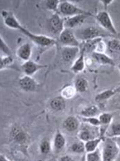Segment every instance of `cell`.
I'll use <instances>...</instances> for the list:
<instances>
[{"label": "cell", "mask_w": 120, "mask_h": 161, "mask_svg": "<svg viewBox=\"0 0 120 161\" xmlns=\"http://www.w3.org/2000/svg\"><path fill=\"white\" fill-rule=\"evenodd\" d=\"M60 3L61 1L59 0H48L45 2V6L49 10L56 13H58Z\"/></svg>", "instance_id": "836d02e7"}, {"label": "cell", "mask_w": 120, "mask_h": 161, "mask_svg": "<svg viewBox=\"0 0 120 161\" xmlns=\"http://www.w3.org/2000/svg\"><path fill=\"white\" fill-rule=\"evenodd\" d=\"M77 91L74 85L67 84L61 89L60 96L64 100H70L75 96Z\"/></svg>", "instance_id": "d4e9b609"}, {"label": "cell", "mask_w": 120, "mask_h": 161, "mask_svg": "<svg viewBox=\"0 0 120 161\" xmlns=\"http://www.w3.org/2000/svg\"><path fill=\"white\" fill-rule=\"evenodd\" d=\"M0 161H10L8 160V159L6 158V156L4 155L1 154V157H0Z\"/></svg>", "instance_id": "ab89813d"}, {"label": "cell", "mask_w": 120, "mask_h": 161, "mask_svg": "<svg viewBox=\"0 0 120 161\" xmlns=\"http://www.w3.org/2000/svg\"><path fill=\"white\" fill-rule=\"evenodd\" d=\"M18 83L20 88L25 92H34L39 86V83L32 76L24 75L20 78Z\"/></svg>", "instance_id": "4fadbf2b"}, {"label": "cell", "mask_w": 120, "mask_h": 161, "mask_svg": "<svg viewBox=\"0 0 120 161\" xmlns=\"http://www.w3.org/2000/svg\"><path fill=\"white\" fill-rule=\"evenodd\" d=\"M61 61L67 66H72L76 60L78 58L80 53V47H61L59 50Z\"/></svg>", "instance_id": "8992f818"}, {"label": "cell", "mask_w": 120, "mask_h": 161, "mask_svg": "<svg viewBox=\"0 0 120 161\" xmlns=\"http://www.w3.org/2000/svg\"><path fill=\"white\" fill-rule=\"evenodd\" d=\"M67 140L63 133L59 129L56 130L52 142L53 150L56 153H59L66 147Z\"/></svg>", "instance_id": "2e32d148"}, {"label": "cell", "mask_w": 120, "mask_h": 161, "mask_svg": "<svg viewBox=\"0 0 120 161\" xmlns=\"http://www.w3.org/2000/svg\"><path fill=\"white\" fill-rule=\"evenodd\" d=\"M47 67V65L39 64L34 61L29 60L28 61L23 62L20 67L24 75L32 76L40 69H45Z\"/></svg>", "instance_id": "7c38bea8"}, {"label": "cell", "mask_w": 120, "mask_h": 161, "mask_svg": "<svg viewBox=\"0 0 120 161\" xmlns=\"http://www.w3.org/2000/svg\"><path fill=\"white\" fill-rule=\"evenodd\" d=\"M14 58L12 56H1L0 58V69L2 71L3 69H6L9 67L11 66L14 64Z\"/></svg>", "instance_id": "4dcf8cb0"}, {"label": "cell", "mask_w": 120, "mask_h": 161, "mask_svg": "<svg viewBox=\"0 0 120 161\" xmlns=\"http://www.w3.org/2000/svg\"><path fill=\"white\" fill-rule=\"evenodd\" d=\"M98 118L101 123L99 129V137L105 139L107 131L109 128V125L112 123L114 118L113 115L111 113L104 112L99 115Z\"/></svg>", "instance_id": "8fae6325"}, {"label": "cell", "mask_w": 120, "mask_h": 161, "mask_svg": "<svg viewBox=\"0 0 120 161\" xmlns=\"http://www.w3.org/2000/svg\"><path fill=\"white\" fill-rule=\"evenodd\" d=\"M16 54L17 57L24 62L31 60L30 59L32 54V47L31 45L28 42L21 45L17 49Z\"/></svg>", "instance_id": "ac0fdd59"}, {"label": "cell", "mask_w": 120, "mask_h": 161, "mask_svg": "<svg viewBox=\"0 0 120 161\" xmlns=\"http://www.w3.org/2000/svg\"><path fill=\"white\" fill-rule=\"evenodd\" d=\"M117 67L118 69V70H119V72H120V64H118Z\"/></svg>", "instance_id": "ee69618b"}, {"label": "cell", "mask_w": 120, "mask_h": 161, "mask_svg": "<svg viewBox=\"0 0 120 161\" xmlns=\"http://www.w3.org/2000/svg\"><path fill=\"white\" fill-rule=\"evenodd\" d=\"M58 161H75V160L70 155L65 154L61 156Z\"/></svg>", "instance_id": "8d00e7d4"}, {"label": "cell", "mask_w": 120, "mask_h": 161, "mask_svg": "<svg viewBox=\"0 0 120 161\" xmlns=\"http://www.w3.org/2000/svg\"><path fill=\"white\" fill-rule=\"evenodd\" d=\"M10 137L15 144L22 146L27 145L29 139L27 132L19 125H14L12 127Z\"/></svg>", "instance_id": "52a82bcc"}, {"label": "cell", "mask_w": 120, "mask_h": 161, "mask_svg": "<svg viewBox=\"0 0 120 161\" xmlns=\"http://www.w3.org/2000/svg\"><path fill=\"white\" fill-rule=\"evenodd\" d=\"M80 119L84 123V124H86L88 125H91L95 127H99L101 125V123L99 120L98 117H80Z\"/></svg>", "instance_id": "1f68e13d"}, {"label": "cell", "mask_w": 120, "mask_h": 161, "mask_svg": "<svg viewBox=\"0 0 120 161\" xmlns=\"http://www.w3.org/2000/svg\"><path fill=\"white\" fill-rule=\"evenodd\" d=\"M50 106L54 111H63L66 107L65 100H64L61 96L54 97L51 101Z\"/></svg>", "instance_id": "484cf974"}, {"label": "cell", "mask_w": 120, "mask_h": 161, "mask_svg": "<svg viewBox=\"0 0 120 161\" xmlns=\"http://www.w3.org/2000/svg\"><path fill=\"white\" fill-rule=\"evenodd\" d=\"M59 40L62 47H80V42L75 33L69 28H64L59 36Z\"/></svg>", "instance_id": "ba28073f"}, {"label": "cell", "mask_w": 120, "mask_h": 161, "mask_svg": "<svg viewBox=\"0 0 120 161\" xmlns=\"http://www.w3.org/2000/svg\"><path fill=\"white\" fill-rule=\"evenodd\" d=\"M68 151L70 153L78 154V155H84L86 154L85 145V142L78 139L77 141H76L70 145L68 148Z\"/></svg>", "instance_id": "603a6c76"}, {"label": "cell", "mask_w": 120, "mask_h": 161, "mask_svg": "<svg viewBox=\"0 0 120 161\" xmlns=\"http://www.w3.org/2000/svg\"><path fill=\"white\" fill-rule=\"evenodd\" d=\"M65 19L58 13L54 14L49 20V30L54 35L59 36L65 28Z\"/></svg>", "instance_id": "30bf717a"}, {"label": "cell", "mask_w": 120, "mask_h": 161, "mask_svg": "<svg viewBox=\"0 0 120 161\" xmlns=\"http://www.w3.org/2000/svg\"><path fill=\"white\" fill-rule=\"evenodd\" d=\"M20 31L24 35L27 36L34 44L36 45L37 47L41 48V49H49L57 45L56 40L54 38L42 35L34 34L23 27Z\"/></svg>", "instance_id": "3957f363"}, {"label": "cell", "mask_w": 120, "mask_h": 161, "mask_svg": "<svg viewBox=\"0 0 120 161\" xmlns=\"http://www.w3.org/2000/svg\"><path fill=\"white\" fill-rule=\"evenodd\" d=\"M103 140L104 139L103 138L101 137H98L95 139L90 140L89 141L85 142L86 153H91L97 150L98 148H99V145L102 143Z\"/></svg>", "instance_id": "4316f807"}, {"label": "cell", "mask_w": 120, "mask_h": 161, "mask_svg": "<svg viewBox=\"0 0 120 161\" xmlns=\"http://www.w3.org/2000/svg\"><path fill=\"white\" fill-rule=\"evenodd\" d=\"M94 18L102 28L112 35L118 36L117 31L109 13L106 11H99Z\"/></svg>", "instance_id": "5b68a950"}, {"label": "cell", "mask_w": 120, "mask_h": 161, "mask_svg": "<svg viewBox=\"0 0 120 161\" xmlns=\"http://www.w3.org/2000/svg\"><path fill=\"white\" fill-rule=\"evenodd\" d=\"M78 40H81L82 42H87L97 38H103L106 37L112 36L108 32H106L95 26H88L85 28L78 30L75 34Z\"/></svg>", "instance_id": "7a4b0ae2"}, {"label": "cell", "mask_w": 120, "mask_h": 161, "mask_svg": "<svg viewBox=\"0 0 120 161\" xmlns=\"http://www.w3.org/2000/svg\"><path fill=\"white\" fill-rule=\"evenodd\" d=\"M118 39H120V35H118Z\"/></svg>", "instance_id": "f6af8a7d"}, {"label": "cell", "mask_w": 120, "mask_h": 161, "mask_svg": "<svg viewBox=\"0 0 120 161\" xmlns=\"http://www.w3.org/2000/svg\"><path fill=\"white\" fill-rule=\"evenodd\" d=\"M86 161H102V157L100 148L93 152L87 153L85 154Z\"/></svg>", "instance_id": "d6a6232c"}, {"label": "cell", "mask_w": 120, "mask_h": 161, "mask_svg": "<svg viewBox=\"0 0 120 161\" xmlns=\"http://www.w3.org/2000/svg\"><path fill=\"white\" fill-rule=\"evenodd\" d=\"M40 153L44 155H47L53 150L52 142L48 139H44L40 142L39 145Z\"/></svg>", "instance_id": "f546056e"}, {"label": "cell", "mask_w": 120, "mask_h": 161, "mask_svg": "<svg viewBox=\"0 0 120 161\" xmlns=\"http://www.w3.org/2000/svg\"><path fill=\"white\" fill-rule=\"evenodd\" d=\"M58 161L55 160V159H49L48 161Z\"/></svg>", "instance_id": "7bdbcfd3"}, {"label": "cell", "mask_w": 120, "mask_h": 161, "mask_svg": "<svg viewBox=\"0 0 120 161\" xmlns=\"http://www.w3.org/2000/svg\"><path fill=\"white\" fill-rule=\"evenodd\" d=\"M106 137L115 138L120 137V120H113L107 131Z\"/></svg>", "instance_id": "7402d4cb"}, {"label": "cell", "mask_w": 120, "mask_h": 161, "mask_svg": "<svg viewBox=\"0 0 120 161\" xmlns=\"http://www.w3.org/2000/svg\"><path fill=\"white\" fill-rule=\"evenodd\" d=\"M116 93H117L115 88L104 90L95 95V101L97 103H105L107 101L113 97Z\"/></svg>", "instance_id": "44dd1931"}, {"label": "cell", "mask_w": 120, "mask_h": 161, "mask_svg": "<svg viewBox=\"0 0 120 161\" xmlns=\"http://www.w3.org/2000/svg\"><path fill=\"white\" fill-rule=\"evenodd\" d=\"M1 15L3 18V23L6 27L19 31H20L22 28V25L10 11L3 10L1 12Z\"/></svg>", "instance_id": "5bb4252c"}, {"label": "cell", "mask_w": 120, "mask_h": 161, "mask_svg": "<svg viewBox=\"0 0 120 161\" xmlns=\"http://www.w3.org/2000/svg\"><path fill=\"white\" fill-rule=\"evenodd\" d=\"M74 86L77 92L79 93L86 92L89 88L88 81L84 78H77L76 80Z\"/></svg>", "instance_id": "f1b7e54d"}, {"label": "cell", "mask_w": 120, "mask_h": 161, "mask_svg": "<svg viewBox=\"0 0 120 161\" xmlns=\"http://www.w3.org/2000/svg\"><path fill=\"white\" fill-rule=\"evenodd\" d=\"M94 62L102 66H115L113 59L106 53H92L91 55Z\"/></svg>", "instance_id": "ffe728a7"}, {"label": "cell", "mask_w": 120, "mask_h": 161, "mask_svg": "<svg viewBox=\"0 0 120 161\" xmlns=\"http://www.w3.org/2000/svg\"><path fill=\"white\" fill-rule=\"evenodd\" d=\"M85 60V52L83 49H81L80 56L73 63L72 66L70 67V69L75 74L81 73L84 71L86 66Z\"/></svg>", "instance_id": "d6986e66"}, {"label": "cell", "mask_w": 120, "mask_h": 161, "mask_svg": "<svg viewBox=\"0 0 120 161\" xmlns=\"http://www.w3.org/2000/svg\"><path fill=\"white\" fill-rule=\"evenodd\" d=\"M81 120L75 116L67 117L63 122V127L69 133L78 132L81 126Z\"/></svg>", "instance_id": "9a60e30c"}, {"label": "cell", "mask_w": 120, "mask_h": 161, "mask_svg": "<svg viewBox=\"0 0 120 161\" xmlns=\"http://www.w3.org/2000/svg\"><path fill=\"white\" fill-rule=\"evenodd\" d=\"M58 13L65 18H69L77 15H86L88 17H94V15H93L91 12L80 8L74 3L68 1H61L59 6Z\"/></svg>", "instance_id": "277c9868"}, {"label": "cell", "mask_w": 120, "mask_h": 161, "mask_svg": "<svg viewBox=\"0 0 120 161\" xmlns=\"http://www.w3.org/2000/svg\"><path fill=\"white\" fill-rule=\"evenodd\" d=\"M107 50L113 54H120V39H112L107 42Z\"/></svg>", "instance_id": "83f0119b"}, {"label": "cell", "mask_w": 120, "mask_h": 161, "mask_svg": "<svg viewBox=\"0 0 120 161\" xmlns=\"http://www.w3.org/2000/svg\"><path fill=\"white\" fill-rule=\"evenodd\" d=\"M100 113V110L98 106L91 105L85 107L81 110L80 115L81 117H97Z\"/></svg>", "instance_id": "cb8c5ba5"}, {"label": "cell", "mask_w": 120, "mask_h": 161, "mask_svg": "<svg viewBox=\"0 0 120 161\" xmlns=\"http://www.w3.org/2000/svg\"><path fill=\"white\" fill-rule=\"evenodd\" d=\"M113 1H113V0H109V1H108V0H102V1H100L101 3L103 5L104 8H105V10H107L108 7L110 5H111L112 3H113Z\"/></svg>", "instance_id": "74e56055"}, {"label": "cell", "mask_w": 120, "mask_h": 161, "mask_svg": "<svg viewBox=\"0 0 120 161\" xmlns=\"http://www.w3.org/2000/svg\"><path fill=\"white\" fill-rule=\"evenodd\" d=\"M113 139L115 140V142H116V144H117L118 147L120 148V137H115V138H113Z\"/></svg>", "instance_id": "f35d334b"}, {"label": "cell", "mask_w": 120, "mask_h": 161, "mask_svg": "<svg viewBox=\"0 0 120 161\" xmlns=\"http://www.w3.org/2000/svg\"><path fill=\"white\" fill-rule=\"evenodd\" d=\"M0 48L2 53H3L5 56H12L11 50L10 48L8 47V45L6 44L5 41L3 40L2 36H1V40H0Z\"/></svg>", "instance_id": "d590c367"}, {"label": "cell", "mask_w": 120, "mask_h": 161, "mask_svg": "<svg viewBox=\"0 0 120 161\" xmlns=\"http://www.w3.org/2000/svg\"><path fill=\"white\" fill-rule=\"evenodd\" d=\"M107 50V45L104 42L103 38H99L94 47L93 53H106Z\"/></svg>", "instance_id": "e575fe53"}, {"label": "cell", "mask_w": 120, "mask_h": 161, "mask_svg": "<svg viewBox=\"0 0 120 161\" xmlns=\"http://www.w3.org/2000/svg\"><path fill=\"white\" fill-rule=\"evenodd\" d=\"M78 139L82 142H86L90 140L99 137V127H92L85 124V125L81 127L77 133Z\"/></svg>", "instance_id": "9c48e42d"}, {"label": "cell", "mask_w": 120, "mask_h": 161, "mask_svg": "<svg viewBox=\"0 0 120 161\" xmlns=\"http://www.w3.org/2000/svg\"><path fill=\"white\" fill-rule=\"evenodd\" d=\"M115 89L116 91V93H120V84L119 86H118L116 88H115Z\"/></svg>", "instance_id": "60d3db41"}, {"label": "cell", "mask_w": 120, "mask_h": 161, "mask_svg": "<svg viewBox=\"0 0 120 161\" xmlns=\"http://www.w3.org/2000/svg\"><path fill=\"white\" fill-rule=\"evenodd\" d=\"M88 17L86 15H77L75 16L69 17L65 19L64 26L65 28L73 29L81 26L84 24V22Z\"/></svg>", "instance_id": "e0dca14e"}, {"label": "cell", "mask_w": 120, "mask_h": 161, "mask_svg": "<svg viewBox=\"0 0 120 161\" xmlns=\"http://www.w3.org/2000/svg\"><path fill=\"white\" fill-rule=\"evenodd\" d=\"M85 154H86L82 155V156L81 157L80 160L79 161H86V156H85Z\"/></svg>", "instance_id": "b9f144b4"}, {"label": "cell", "mask_w": 120, "mask_h": 161, "mask_svg": "<svg viewBox=\"0 0 120 161\" xmlns=\"http://www.w3.org/2000/svg\"><path fill=\"white\" fill-rule=\"evenodd\" d=\"M120 152V148L113 139L109 137L104 139L101 150L102 161H116Z\"/></svg>", "instance_id": "6da1fadb"}]
</instances>
